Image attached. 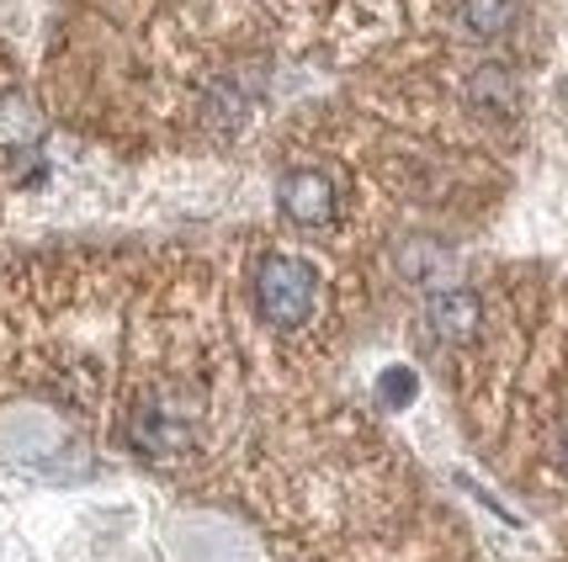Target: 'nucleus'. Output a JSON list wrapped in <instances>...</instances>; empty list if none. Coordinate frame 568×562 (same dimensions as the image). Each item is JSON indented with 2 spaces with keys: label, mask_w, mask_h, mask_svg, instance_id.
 <instances>
[{
  "label": "nucleus",
  "mask_w": 568,
  "mask_h": 562,
  "mask_svg": "<svg viewBox=\"0 0 568 562\" xmlns=\"http://www.w3.org/2000/svg\"><path fill=\"white\" fill-rule=\"evenodd\" d=\"M320 297V276L297 255H266L255 266V308L272 329H303Z\"/></svg>",
  "instance_id": "nucleus-1"
},
{
  "label": "nucleus",
  "mask_w": 568,
  "mask_h": 562,
  "mask_svg": "<svg viewBox=\"0 0 568 562\" xmlns=\"http://www.w3.org/2000/svg\"><path fill=\"white\" fill-rule=\"evenodd\" d=\"M276 207L297 228H324V223L335 218V207H341V192H335V181L324 171L297 165V171H287L276 181Z\"/></svg>",
  "instance_id": "nucleus-2"
},
{
  "label": "nucleus",
  "mask_w": 568,
  "mask_h": 562,
  "mask_svg": "<svg viewBox=\"0 0 568 562\" xmlns=\"http://www.w3.org/2000/svg\"><path fill=\"white\" fill-rule=\"evenodd\" d=\"M425 318H430V329L452 345H468L478 335V324H484V303L473 287H442V293H430L425 303Z\"/></svg>",
  "instance_id": "nucleus-3"
},
{
  "label": "nucleus",
  "mask_w": 568,
  "mask_h": 562,
  "mask_svg": "<svg viewBox=\"0 0 568 562\" xmlns=\"http://www.w3.org/2000/svg\"><path fill=\"white\" fill-rule=\"evenodd\" d=\"M520 101V85L510 64H478L468 74V106L473 112H484V117H510Z\"/></svg>",
  "instance_id": "nucleus-4"
},
{
  "label": "nucleus",
  "mask_w": 568,
  "mask_h": 562,
  "mask_svg": "<svg viewBox=\"0 0 568 562\" xmlns=\"http://www.w3.org/2000/svg\"><path fill=\"white\" fill-rule=\"evenodd\" d=\"M38 139H43V112L32 106L27 91L6 85V91H0V149H6V154H22V149H32Z\"/></svg>",
  "instance_id": "nucleus-5"
},
{
  "label": "nucleus",
  "mask_w": 568,
  "mask_h": 562,
  "mask_svg": "<svg viewBox=\"0 0 568 562\" xmlns=\"http://www.w3.org/2000/svg\"><path fill=\"white\" fill-rule=\"evenodd\" d=\"M516 22V0H463V27L473 38H499Z\"/></svg>",
  "instance_id": "nucleus-6"
},
{
  "label": "nucleus",
  "mask_w": 568,
  "mask_h": 562,
  "mask_svg": "<svg viewBox=\"0 0 568 562\" xmlns=\"http://www.w3.org/2000/svg\"><path fill=\"white\" fill-rule=\"evenodd\" d=\"M377 398H383L388 409H404V403L415 398V371H409V367H388V371H383V382H377Z\"/></svg>",
  "instance_id": "nucleus-7"
}]
</instances>
